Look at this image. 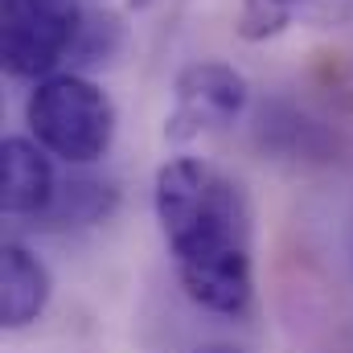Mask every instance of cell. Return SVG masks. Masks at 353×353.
Returning a JSON list of instances; mask_svg holds the SVG:
<instances>
[{"mask_svg": "<svg viewBox=\"0 0 353 353\" xmlns=\"http://www.w3.org/2000/svg\"><path fill=\"white\" fill-rule=\"evenodd\" d=\"M193 353H243V350H234V345H222V341H214V345H197Z\"/></svg>", "mask_w": 353, "mask_h": 353, "instance_id": "cell-10", "label": "cell"}, {"mask_svg": "<svg viewBox=\"0 0 353 353\" xmlns=\"http://www.w3.org/2000/svg\"><path fill=\"white\" fill-rule=\"evenodd\" d=\"M79 0H4V33H0V58L12 79H50L58 62H70L79 25H83Z\"/></svg>", "mask_w": 353, "mask_h": 353, "instance_id": "cell-3", "label": "cell"}, {"mask_svg": "<svg viewBox=\"0 0 353 353\" xmlns=\"http://www.w3.org/2000/svg\"><path fill=\"white\" fill-rule=\"evenodd\" d=\"M29 136L66 165H94L115 140V103L87 74H50L25 103Z\"/></svg>", "mask_w": 353, "mask_h": 353, "instance_id": "cell-2", "label": "cell"}, {"mask_svg": "<svg viewBox=\"0 0 353 353\" xmlns=\"http://www.w3.org/2000/svg\"><path fill=\"white\" fill-rule=\"evenodd\" d=\"M58 193L50 152L33 136H8L0 144V205L12 218H41Z\"/></svg>", "mask_w": 353, "mask_h": 353, "instance_id": "cell-5", "label": "cell"}, {"mask_svg": "<svg viewBox=\"0 0 353 353\" xmlns=\"http://www.w3.org/2000/svg\"><path fill=\"white\" fill-rule=\"evenodd\" d=\"M54 296L50 267L41 263L25 243H4L0 251V325L25 329L33 325Z\"/></svg>", "mask_w": 353, "mask_h": 353, "instance_id": "cell-6", "label": "cell"}, {"mask_svg": "<svg viewBox=\"0 0 353 353\" xmlns=\"http://www.w3.org/2000/svg\"><path fill=\"white\" fill-rule=\"evenodd\" d=\"M123 46V25L111 8H87L83 12V25H79V37H74V50H70V66L74 74L79 70H94V66H107Z\"/></svg>", "mask_w": 353, "mask_h": 353, "instance_id": "cell-8", "label": "cell"}, {"mask_svg": "<svg viewBox=\"0 0 353 353\" xmlns=\"http://www.w3.org/2000/svg\"><path fill=\"white\" fill-rule=\"evenodd\" d=\"M304 0H239V37L243 41H267V37H279L288 25H292V17H296V8H300Z\"/></svg>", "mask_w": 353, "mask_h": 353, "instance_id": "cell-9", "label": "cell"}, {"mask_svg": "<svg viewBox=\"0 0 353 353\" xmlns=\"http://www.w3.org/2000/svg\"><path fill=\"white\" fill-rule=\"evenodd\" d=\"M251 87L226 62H189L173 83V111L165 119V136L185 144L201 132L226 128L247 111Z\"/></svg>", "mask_w": 353, "mask_h": 353, "instance_id": "cell-4", "label": "cell"}, {"mask_svg": "<svg viewBox=\"0 0 353 353\" xmlns=\"http://www.w3.org/2000/svg\"><path fill=\"white\" fill-rule=\"evenodd\" d=\"M119 205V189L103 176H70V181H58V193L50 201V210L37 218V226L46 230H79V226H99L115 214Z\"/></svg>", "mask_w": 353, "mask_h": 353, "instance_id": "cell-7", "label": "cell"}, {"mask_svg": "<svg viewBox=\"0 0 353 353\" xmlns=\"http://www.w3.org/2000/svg\"><path fill=\"white\" fill-rule=\"evenodd\" d=\"M152 201L185 296L210 312L243 316L255 296L243 185L197 157H173L157 169Z\"/></svg>", "mask_w": 353, "mask_h": 353, "instance_id": "cell-1", "label": "cell"}]
</instances>
